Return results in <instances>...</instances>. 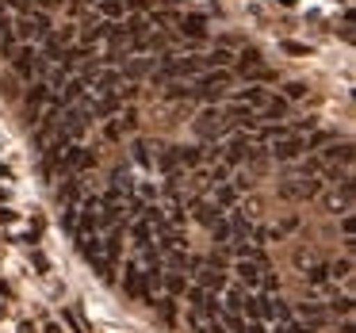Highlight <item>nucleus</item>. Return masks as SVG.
<instances>
[{"label": "nucleus", "mask_w": 356, "mask_h": 333, "mask_svg": "<svg viewBox=\"0 0 356 333\" xmlns=\"http://www.w3.org/2000/svg\"><path fill=\"white\" fill-rule=\"evenodd\" d=\"M226 88H230V73L226 70H207L192 81V92L200 96V100H222Z\"/></svg>", "instance_id": "f257e3e1"}, {"label": "nucleus", "mask_w": 356, "mask_h": 333, "mask_svg": "<svg viewBox=\"0 0 356 333\" xmlns=\"http://www.w3.org/2000/svg\"><path fill=\"white\" fill-rule=\"evenodd\" d=\"M234 127H230V119L222 115V108H207L200 119H195V134H200L203 142H218V138H226Z\"/></svg>", "instance_id": "f03ea898"}, {"label": "nucleus", "mask_w": 356, "mask_h": 333, "mask_svg": "<svg viewBox=\"0 0 356 333\" xmlns=\"http://www.w3.org/2000/svg\"><path fill=\"white\" fill-rule=\"evenodd\" d=\"M12 65H16V73L24 81H42V73H47V62L39 58V47H16V54H12Z\"/></svg>", "instance_id": "7ed1b4c3"}, {"label": "nucleus", "mask_w": 356, "mask_h": 333, "mask_svg": "<svg viewBox=\"0 0 356 333\" xmlns=\"http://www.w3.org/2000/svg\"><path fill=\"white\" fill-rule=\"evenodd\" d=\"M154 65H157V58L127 54V58H123V70H119V77H127V81H142V77H149V73H154Z\"/></svg>", "instance_id": "20e7f679"}, {"label": "nucleus", "mask_w": 356, "mask_h": 333, "mask_svg": "<svg viewBox=\"0 0 356 333\" xmlns=\"http://www.w3.org/2000/svg\"><path fill=\"white\" fill-rule=\"evenodd\" d=\"M318 180L314 177H299V180H287V184H280V195H287V200H310V195H318Z\"/></svg>", "instance_id": "39448f33"}, {"label": "nucleus", "mask_w": 356, "mask_h": 333, "mask_svg": "<svg viewBox=\"0 0 356 333\" xmlns=\"http://www.w3.org/2000/svg\"><path fill=\"white\" fill-rule=\"evenodd\" d=\"M302 138H295V134H287V138H280V142H268V154L276 157V161H295V157L302 154Z\"/></svg>", "instance_id": "423d86ee"}, {"label": "nucleus", "mask_w": 356, "mask_h": 333, "mask_svg": "<svg viewBox=\"0 0 356 333\" xmlns=\"http://www.w3.org/2000/svg\"><path fill=\"white\" fill-rule=\"evenodd\" d=\"M325 207H330L333 215H353V180H345V184H341V192L325 195Z\"/></svg>", "instance_id": "0eeeda50"}, {"label": "nucleus", "mask_w": 356, "mask_h": 333, "mask_svg": "<svg viewBox=\"0 0 356 333\" xmlns=\"http://www.w3.org/2000/svg\"><path fill=\"white\" fill-rule=\"evenodd\" d=\"M131 238H134V245L138 249H149L154 245V222H149V218H131Z\"/></svg>", "instance_id": "6e6552de"}, {"label": "nucleus", "mask_w": 356, "mask_h": 333, "mask_svg": "<svg viewBox=\"0 0 356 333\" xmlns=\"http://www.w3.org/2000/svg\"><path fill=\"white\" fill-rule=\"evenodd\" d=\"M234 272H238V279H241L245 287H257V284H261L264 264H261V261H238V264H234Z\"/></svg>", "instance_id": "1a4fd4ad"}, {"label": "nucleus", "mask_w": 356, "mask_h": 333, "mask_svg": "<svg viewBox=\"0 0 356 333\" xmlns=\"http://www.w3.org/2000/svg\"><path fill=\"white\" fill-rule=\"evenodd\" d=\"M245 302H249V291H245V287H226V295L218 299V307L241 314V310H245Z\"/></svg>", "instance_id": "9d476101"}, {"label": "nucleus", "mask_w": 356, "mask_h": 333, "mask_svg": "<svg viewBox=\"0 0 356 333\" xmlns=\"http://www.w3.org/2000/svg\"><path fill=\"white\" fill-rule=\"evenodd\" d=\"M295 318L307 322V325H314V330H322V325H325V307H322V302H302Z\"/></svg>", "instance_id": "9b49d317"}, {"label": "nucleus", "mask_w": 356, "mask_h": 333, "mask_svg": "<svg viewBox=\"0 0 356 333\" xmlns=\"http://www.w3.org/2000/svg\"><path fill=\"white\" fill-rule=\"evenodd\" d=\"M119 31H123L127 39H142V35L154 31V27H149L146 16H127V19H119Z\"/></svg>", "instance_id": "f8f14e48"}, {"label": "nucleus", "mask_w": 356, "mask_h": 333, "mask_svg": "<svg viewBox=\"0 0 356 333\" xmlns=\"http://www.w3.org/2000/svg\"><path fill=\"white\" fill-rule=\"evenodd\" d=\"M81 195H85V184H81L77 177H70L62 188H58V200H62V207H77Z\"/></svg>", "instance_id": "ddd939ff"}, {"label": "nucleus", "mask_w": 356, "mask_h": 333, "mask_svg": "<svg viewBox=\"0 0 356 333\" xmlns=\"http://www.w3.org/2000/svg\"><path fill=\"white\" fill-rule=\"evenodd\" d=\"M177 31H180V35H188V39H200V35L207 31V19H203V16H195V12H188V16H180Z\"/></svg>", "instance_id": "4468645a"}, {"label": "nucleus", "mask_w": 356, "mask_h": 333, "mask_svg": "<svg viewBox=\"0 0 356 333\" xmlns=\"http://www.w3.org/2000/svg\"><path fill=\"white\" fill-rule=\"evenodd\" d=\"M92 8H96V16L108 19V24H119V19H123V0H96Z\"/></svg>", "instance_id": "2eb2a0df"}, {"label": "nucleus", "mask_w": 356, "mask_h": 333, "mask_svg": "<svg viewBox=\"0 0 356 333\" xmlns=\"http://www.w3.org/2000/svg\"><path fill=\"white\" fill-rule=\"evenodd\" d=\"M192 211H195V222H203V226H211L215 218H222V211H218L211 200H192Z\"/></svg>", "instance_id": "dca6fc26"}, {"label": "nucleus", "mask_w": 356, "mask_h": 333, "mask_svg": "<svg viewBox=\"0 0 356 333\" xmlns=\"http://www.w3.org/2000/svg\"><path fill=\"white\" fill-rule=\"evenodd\" d=\"M238 104H245L249 111H261L264 104H268V92H264V88H257V85H249L245 92L238 96Z\"/></svg>", "instance_id": "f3484780"}, {"label": "nucleus", "mask_w": 356, "mask_h": 333, "mask_svg": "<svg viewBox=\"0 0 356 333\" xmlns=\"http://www.w3.org/2000/svg\"><path fill=\"white\" fill-rule=\"evenodd\" d=\"M47 100H50V88L42 85V81H35V85H31V92H27V111L35 115V111H39Z\"/></svg>", "instance_id": "a211bd4d"}, {"label": "nucleus", "mask_w": 356, "mask_h": 333, "mask_svg": "<svg viewBox=\"0 0 356 333\" xmlns=\"http://www.w3.org/2000/svg\"><path fill=\"white\" fill-rule=\"evenodd\" d=\"M127 291H131V295H146V276H142L138 264L127 268Z\"/></svg>", "instance_id": "6ab92c4d"}, {"label": "nucleus", "mask_w": 356, "mask_h": 333, "mask_svg": "<svg viewBox=\"0 0 356 333\" xmlns=\"http://www.w3.org/2000/svg\"><path fill=\"white\" fill-rule=\"evenodd\" d=\"M165 96H169V100H192V85H188V81H169V85H165Z\"/></svg>", "instance_id": "aec40b11"}, {"label": "nucleus", "mask_w": 356, "mask_h": 333, "mask_svg": "<svg viewBox=\"0 0 356 333\" xmlns=\"http://www.w3.org/2000/svg\"><path fill=\"white\" fill-rule=\"evenodd\" d=\"M287 115V100H276V96H268V104L261 108V119H284Z\"/></svg>", "instance_id": "412c9836"}, {"label": "nucleus", "mask_w": 356, "mask_h": 333, "mask_svg": "<svg viewBox=\"0 0 356 333\" xmlns=\"http://www.w3.org/2000/svg\"><path fill=\"white\" fill-rule=\"evenodd\" d=\"M203 62H207V70H226L234 62V54L230 50H211V54H203Z\"/></svg>", "instance_id": "4be33fe9"}, {"label": "nucleus", "mask_w": 356, "mask_h": 333, "mask_svg": "<svg viewBox=\"0 0 356 333\" xmlns=\"http://www.w3.org/2000/svg\"><path fill=\"white\" fill-rule=\"evenodd\" d=\"M322 161H341V165H348V161H353V149H348V146H333V149H325V154H322Z\"/></svg>", "instance_id": "5701e85b"}, {"label": "nucleus", "mask_w": 356, "mask_h": 333, "mask_svg": "<svg viewBox=\"0 0 356 333\" xmlns=\"http://www.w3.org/2000/svg\"><path fill=\"white\" fill-rule=\"evenodd\" d=\"M157 165H161L165 172H180V161H177V149H161V157H157Z\"/></svg>", "instance_id": "b1692460"}, {"label": "nucleus", "mask_w": 356, "mask_h": 333, "mask_svg": "<svg viewBox=\"0 0 356 333\" xmlns=\"http://www.w3.org/2000/svg\"><path fill=\"white\" fill-rule=\"evenodd\" d=\"M330 279H333V284H337V279H345V284H348V279H353V261L333 264V268H330Z\"/></svg>", "instance_id": "393cba45"}, {"label": "nucleus", "mask_w": 356, "mask_h": 333, "mask_svg": "<svg viewBox=\"0 0 356 333\" xmlns=\"http://www.w3.org/2000/svg\"><path fill=\"white\" fill-rule=\"evenodd\" d=\"M157 307H161V318H165V322H177V307H172V295H161V299H157Z\"/></svg>", "instance_id": "a878e982"}, {"label": "nucleus", "mask_w": 356, "mask_h": 333, "mask_svg": "<svg viewBox=\"0 0 356 333\" xmlns=\"http://www.w3.org/2000/svg\"><path fill=\"white\" fill-rule=\"evenodd\" d=\"M134 161H138V165H154V157H149V146H146V142H134Z\"/></svg>", "instance_id": "bb28decb"}, {"label": "nucleus", "mask_w": 356, "mask_h": 333, "mask_svg": "<svg viewBox=\"0 0 356 333\" xmlns=\"http://www.w3.org/2000/svg\"><path fill=\"white\" fill-rule=\"evenodd\" d=\"M284 333H318L314 325H307V322H299V318H291V322L284 325Z\"/></svg>", "instance_id": "cd10ccee"}, {"label": "nucleus", "mask_w": 356, "mask_h": 333, "mask_svg": "<svg viewBox=\"0 0 356 333\" xmlns=\"http://www.w3.org/2000/svg\"><path fill=\"white\" fill-rule=\"evenodd\" d=\"M302 92H307V85H299V81H295V85H287V88H284V100H299Z\"/></svg>", "instance_id": "c85d7f7f"}, {"label": "nucleus", "mask_w": 356, "mask_h": 333, "mask_svg": "<svg viewBox=\"0 0 356 333\" xmlns=\"http://www.w3.org/2000/svg\"><path fill=\"white\" fill-rule=\"evenodd\" d=\"M284 50H287V54H307V47H302V42H284Z\"/></svg>", "instance_id": "c756f323"}, {"label": "nucleus", "mask_w": 356, "mask_h": 333, "mask_svg": "<svg viewBox=\"0 0 356 333\" xmlns=\"http://www.w3.org/2000/svg\"><path fill=\"white\" fill-rule=\"evenodd\" d=\"M341 333H356L353 330V318H345V322H341Z\"/></svg>", "instance_id": "7c9ffc66"}, {"label": "nucleus", "mask_w": 356, "mask_h": 333, "mask_svg": "<svg viewBox=\"0 0 356 333\" xmlns=\"http://www.w3.org/2000/svg\"><path fill=\"white\" fill-rule=\"evenodd\" d=\"M127 4H131V8H146V0H127Z\"/></svg>", "instance_id": "2f4dec72"}, {"label": "nucleus", "mask_w": 356, "mask_h": 333, "mask_svg": "<svg viewBox=\"0 0 356 333\" xmlns=\"http://www.w3.org/2000/svg\"><path fill=\"white\" fill-rule=\"evenodd\" d=\"M47 333H62V325H58V322H50V325H47Z\"/></svg>", "instance_id": "473e14b6"}]
</instances>
